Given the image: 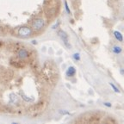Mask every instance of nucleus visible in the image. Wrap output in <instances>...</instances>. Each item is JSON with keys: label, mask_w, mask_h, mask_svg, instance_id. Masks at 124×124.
Here are the masks:
<instances>
[{"label": "nucleus", "mask_w": 124, "mask_h": 124, "mask_svg": "<svg viewBox=\"0 0 124 124\" xmlns=\"http://www.w3.org/2000/svg\"><path fill=\"white\" fill-rule=\"evenodd\" d=\"M33 30L34 29L30 27L23 26V27L19 28V29H18V31H17V34L20 37H22V38H28V37L32 35Z\"/></svg>", "instance_id": "nucleus-1"}, {"label": "nucleus", "mask_w": 124, "mask_h": 124, "mask_svg": "<svg viewBox=\"0 0 124 124\" xmlns=\"http://www.w3.org/2000/svg\"><path fill=\"white\" fill-rule=\"evenodd\" d=\"M45 21L41 17H37L35 20H33L31 23V28L35 31H40L44 28Z\"/></svg>", "instance_id": "nucleus-2"}, {"label": "nucleus", "mask_w": 124, "mask_h": 124, "mask_svg": "<svg viewBox=\"0 0 124 124\" xmlns=\"http://www.w3.org/2000/svg\"><path fill=\"white\" fill-rule=\"evenodd\" d=\"M16 57L21 59V60H26V59L30 57V54L27 49L21 47L16 51Z\"/></svg>", "instance_id": "nucleus-3"}, {"label": "nucleus", "mask_w": 124, "mask_h": 124, "mask_svg": "<svg viewBox=\"0 0 124 124\" xmlns=\"http://www.w3.org/2000/svg\"><path fill=\"white\" fill-rule=\"evenodd\" d=\"M58 35L61 38V40L63 41V42H64V44L66 45V46L67 47V48H71L72 47V46H71V44H70L69 41H68V35L65 32L64 30H59L58 31Z\"/></svg>", "instance_id": "nucleus-4"}, {"label": "nucleus", "mask_w": 124, "mask_h": 124, "mask_svg": "<svg viewBox=\"0 0 124 124\" xmlns=\"http://www.w3.org/2000/svg\"><path fill=\"white\" fill-rule=\"evenodd\" d=\"M10 64L13 66H15L16 68H23L25 66V63L23 61V60H21V59L17 58L16 59H11L10 60Z\"/></svg>", "instance_id": "nucleus-5"}, {"label": "nucleus", "mask_w": 124, "mask_h": 124, "mask_svg": "<svg viewBox=\"0 0 124 124\" xmlns=\"http://www.w3.org/2000/svg\"><path fill=\"white\" fill-rule=\"evenodd\" d=\"M76 74V68L74 66H69L66 71V76L68 78H72L74 77Z\"/></svg>", "instance_id": "nucleus-6"}, {"label": "nucleus", "mask_w": 124, "mask_h": 124, "mask_svg": "<svg viewBox=\"0 0 124 124\" xmlns=\"http://www.w3.org/2000/svg\"><path fill=\"white\" fill-rule=\"evenodd\" d=\"M113 35H114V37L118 41H123V35H122V34L121 33V32L116 30L113 32Z\"/></svg>", "instance_id": "nucleus-7"}, {"label": "nucleus", "mask_w": 124, "mask_h": 124, "mask_svg": "<svg viewBox=\"0 0 124 124\" xmlns=\"http://www.w3.org/2000/svg\"><path fill=\"white\" fill-rule=\"evenodd\" d=\"M112 52L115 54H120L122 52V48L120 46H118V45H115L112 47Z\"/></svg>", "instance_id": "nucleus-8"}, {"label": "nucleus", "mask_w": 124, "mask_h": 124, "mask_svg": "<svg viewBox=\"0 0 124 124\" xmlns=\"http://www.w3.org/2000/svg\"><path fill=\"white\" fill-rule=\"evenodd\" d=\"M108 84H109V85L111 86V88H112L113 91H114L115 92H116V93H120L121 92V91L118 89V87H116V86L114 85V84H112V83H108Z\"/></svg>", "instance_id": "nucleus-9"}, {"label": "nucleus", "mask_w": 124, "mask_h": 124, "mask_svg": "<svg viewBox=\"0 0 124 124\" xmlns=\"http://www.w3.org/2000/svg\"><path fill=\"white\" fill-rule=\"evenodd\" d=\"M72 57H73L74 60H77V61H79L80 60V54H78V53H75V54L72 55Z\"/></svg>", "instance_id": "nucleus-10"}, {"label": "nucleus", "mask_w": 124, "mask_h": 124, "mask_svg": "<svg viewBox=\"0 0 124 124\" xmlns=\"http://www.w3.org/2000/svg\"><path fill=\"white\" fill-rule=\"evenodd\" d=\"M65 8H66V12H67L68 14H71V10H70L69 6H68V4H67V3H66V1H65Z\"/></svg>", "instance_id": "nucleus-11"}, {"label": "nucleus", "mask_w": 124, "mask_h": 124, "mask_svg": "<svg viewBox=\"0 0 124 124\" xmlns=\"http://www.w3.org/2000/svg\"><path fill=\"white\" fill-rule=\"evenodd\" d=\"M59 112H60V114H62V115H69L70 114V113L68 112L67 110H65V109H60Z\"/></svg>", "instance_id": "nucleus-12"}, {"label": "nucleus", "mask_w": 124, "mask_h": 124, "mask_svg": "<svg viewBox=\"0 0 124 124\" xmlns=\"http://www.w3.org/2000/svg\"><path fill=\"white\" fill-rule=\"evenodd\" d=\"M103 105L106 107H108V108H110V107L112 106V104H111L110 103H108V102H104V103H103Z\"/></svg>", "instance_id": "nucleus-13"}, {"label": "nucleus", "mask_w": 124, "mask_h": 124, "mask_svg": "<svg viewBox=\"0 0 124 124\" xmlns=\"http://www.w3.org/2000/svg\"><path fill=\"white\" fill-rule=\"evenodd\" d=\"M120 72H121V74H124V70H121Z\"/></svg>", "instance_id": "nucleus-14"}, {"label": "nucleus", "mask_w": 124, "mask_h": 124, "mask_svg": "<svg viewBox=\"0 0 124 124\" xmlns=\"http://www.w3.org/2000/svg\"><path fill=\"white\" fill-rule=\"evenodd\" d=\"M2 32V27H0V33Z\"/></svg>", "instance_id": "nucleus-15"}]
</instances>
